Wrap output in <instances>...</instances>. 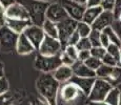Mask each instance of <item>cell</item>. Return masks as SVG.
Listing matches in <instances>:
<instances>
[{
  "label": "cell",
  "instance_id": "29",
  "mask_svg": "<svg viewBox=\"0 0 121 105\" xmlns=\"http://www.w3.org/2000/svg\"><path fill=\"white\" fill-rule=\"evenodd\" d=\"M105 54H106V50L104 47H102V46L92 47V50H91V56L100 60H102V58L105 56Z\"/></svg>",
  "mask_w": 121,
  "mask_h": 105
},
{
  "label": "cell",
  "instance_id": "4",
  "mask_svg": "<svg viewBox=\"0 0 121 105\" xmlns=\"http://www.w3.org/2000/svg\"><path fill=\"white\" fill-rule=\"evenodd\" d=\"M19 35L16 34L6 25L0 27V50L3 53H11L16 50V45Z\"/></svg>",
  "mask_w": 121,
  "mask_h": 105
},
{
  "label": "cell",
  "instance_id": "20",
  "mask_svg": "<svg viewBox=\"0 0 121 105\" xmlns=\"http://www.w3.org/2000/svg\"><path fill=\"white\" fill-rule=\"evenodd\" d=\"M41 27H42L45 36L58 39V26L56 23L52 22L50 20H45V22L43 23V25Z\"/></svg>",
  "mask_w": 121,
  "mask_h": 105
},
{
  "label": "cell",
  "instance_id": "5",
  "mask_svg": "<svg viewBox=\"0 0 121 105\" xmlns=\"http://www.w3.org/2000/svg\"><path fill=\"white\" fill-rule=\"evenodd\" d=\"M78 21L72 19V18H67L62 22L58 23V40L60 41L62 46V50L69 45V40L71 36L76 32V27H77Z\"/></svg>",
  "mask_w": 121,
  "mask_h": 105
},
{
  "label": "cell",
  "instance_id": "12",
  "mask_svg": "<svg viewBox=\"0 0 121 105\" xmlns=\"http://www.w3.org/2000/svg\"><path fill=\"white\" fill-rule=\"evenodd\" d=\"M83 94L80 89L72 82H66L62 85L61 89L59 90L60 98L63 100L65 103H71V102L75 101L78 99L79 96Z\"/></svg>",
  "mask_w": 121,
  "mask_h": 105
},
{
  "label": "cell",
  "instance_id": "42",
  "mask_svg": "<svg viewBox=\"0 0 121 105\" xmlns=\"http://www.w3.org/2000/svg\"><path fill=\"white\" fill-rule=\"evenodd\" d=\"M100 41H101V46H102V47H104L105 50L108 48V46L111 44L110 39H108V36H106L104 33H102V32H101V40H100Z\"/></svg>",
  "mask_w": 121,
  "mask_h": 105
},
{
  "label": "cell",
  "instance_id": "6",
  "mask_svg": "<svg viewBox=\"0 0 121 105\" xmlns=\"http://www.w3.org/2000/svg\"><path fill=\"white\" fill-rule=\"evenodd\" d=\"M113 88L114 86L106 80L96 78L92 90L87 96L88 101H104L106 96Z\"/></svg>",
  "mask_w": 121,
  "mask_h": 105
},
{
  "label": "cell",
  "instance_id": "15",
  "mask_svg": "<svg viewBox=\"0 0 121 105\" xmlns=\"http://www.w3.org/2000/svg\"><path fill=\"white\" fill-rule=\"evenodd\" d=\"M72 71L74 73V76L82 77V78H96V71L87 67L84 62L78 61V60L72 65Z\"/></svg>",
  "mask_w": 121,
  "mask_h": 105
},
{
  "label": "cell",
  "instance_id": "22",
  "mask_svg": "<svg viewBox=\"0 0 121 105\" xmlns=\"http://www.w3.org/2000/svg\"><path fill=\"white\" fill-rule=\"evenodd\" d=\"M120 95H121V92L118 89V87H114L113 89L108 92V95L106 96L104 101L108 105H119Z\"/></svg>",
  "mask_w": 121,
  "mask_h": 105
},
{
  "label": "cell",
  "instance_id": "32",
  "mask_svg": "<svg viewBox=\"0 0 121 105\" xmlns=\"http://www.w3.org/2000/svg\"><path fill=\"white\" fill-rule=\"evenodd\" d=\"M120 50H121V47L118 45H116V44H113L111 43L110 45L108 46V48H106V53L110 54L111 56H113L114 58H116V59H119V55H120Z\"/></svg>",
  "mask_w": 121,
  "mask_h": 105
},
{
  "label": "cell",
  "instance_id": "18",
  "mask_svg": "<svg viewBox=\"0 0 121 105\" xmlns=\"http://www.w3.org/2000/svg\"><path fill=\"white\" fill-rule=\"evenodd\" d=\"M53 76L59 83H66L69 82L72 77L74 76V73L72 71L71 66H66V65H61L53 73Z\"/></svg>",
  "mask_w": 121,
  "mask_h": 105
},
{
  "label": "cell",
  "instance_id": "37",
  "mask_svg": "<svg viewBox=\"0 0 121 105\" xmlns=\"http://www.w3.org/2000/svg\"><path fill=\"white\" fill-rule=\"evenodd\" d=\"M113 14H114V17H115V20H118L121 17V0H116Z\"/></svg>",
  "mask_w": 121,
  "mask_h": 105
},
{
  "label": "cell",
  "instance_id": "9",
  "mask_svg": "<svg viewBox=\"0 0 121 105\" xmlns=\"http://www.w3.org/2000/svg\"><path fill=\"white\" fill-rule=\"evenodd\" d=\"M67 18H69V15L66 14L65 10L62 8V5L59 2L56 1L53 3H50L48 11H46V20H50L58 24V23L67 19Z\"/></svg>",
  "mask_w": 121,
  "mask_h": 105
},
{
  "label": "cell",
  "instance_id": "24",
  "mask_svg": "<svg viewBox=\"0 0 121 105\" xmlns=\"http://www.w3.org/2000/svg\"><path fill=\"white\" fill-rule=\"evenodd\" d=\"M113 68L114 67H111V66H108V65L102 64L101 66H100L99 68L96 71V78L108 80V79L111 77L112 71H113Z\"/></svg>",
  "mask_w": 121,
  "mask_h": 105
},
{
  "label": "cell",
  "instance_id": "40",
  "mask_svg": "<svg viewBox=\"0 0 121 105\" xmlns=\"http://www.w3.org/2000/svg\"><path fill=\"white\" fill-rule=\"evenodd\" d=\"M5 21H6L5 8L2 6L1 3H0V27H1V26H4V25H5Z\"/></svg>",
  "mask_w": 121,
  "mask_h": 105
},
{
  "label": "cell",
  "instance_id": "35",
  "mask_svg": "<svg viewBox=\"0 0 121 105\" xmlns=\"http://www.w3.org/2000/svg\"><path fill=\"white\" fill-rule=\"evenodd\" d=\"M115 3H116V0H102L100 6L102 8V10L103 11L113 12L114 6H115Z\"/></svg>",
  "mask_w": 121,
  "mask_h": 105
},
{
  "label": "cell",
  "instance_id": "17",
  "mask_svg": "<svg viewBox=\"0 0 121 105\" xmlns=\"http://www.w3.org/2000/svg\"><path fill=\"white\" fill-rule=\"evenodd\" d=\"M35 47L33 46V44L31 43V41L26 38L24 34L19 35V38L17 41V45H16V52L19 55H29L34 52Z\"/></svg>",
  "mask_w": 121,
  "mask_h": 105
},
{
  "label": "cell",
  "instance_id": "30",
  "mask_svg": "<svg viewBox=\"0 0 121 105\" xmlns=\"http://www.w3.org/2000/svg\"><path fill=\"white\" fill-rule=\"evenodd\" d=\"M102 64L104 65H108V66H111V67H116L118 66V60L116 58H114L113 56H111L110 54L106 53L105 56L102 58Z\"/></svg>",
  "mask_w": 121,
  "mask_h": 105
},
{
  "label": "cell",
  "instance_id": "31",
  "mask_svg": "<svg viewBox=\"0 0 121 105\" xmlns=\"http://www.w3.org/2000/svg\"><path fill=\"white\" fill-rule=\"evenodd\" d=\"M63 52L66 54L69 57H71L74 61H77L78 60V50L76 48V46L74 45H67L65 48L63 50Z\"/></svg>",
  "mask_w": 121,
  "mask_h": 105
},
{
  "label": "cell",
  "instance_id": "26",
  "mask_svg": "<svg viewBox=\"0 0 121 105\" xmlns=\"http://www.w3.org/2000/svg\"><path fill=\"white\" fill-rule=\"evenodd\" d=\"M88 39H90L91 43H92L93 47H96V46H101V32L95 31L93 29L92 33L88 36Z\"/></svg>",
  "mask_w": 121,
  "mask_h": 105
},
{
  "label": "cell",
  "instance_id": "16",
  "mask_svg": "<svg viewBox=\"0 0 121 105\" xmlns=\"http://www.w3.org/2000/svg\"><path fill=\"white\" fill-rule=\"evenodd\" d=\"M5 25L16 34L21 35L29 26L32 25L31 20H19V19H8L6 18Z\"/></svg>",
  "mask_w": 121,
  "mask_h": 105
},
{
  "label": "cell",
  "instance_id": "14",
  "mask_svg": "<svg viewBox=\"0 0 121 105\" xmlns=\"http://www.w3.org/2000/svg\"><path fill=\"white\" fill-rule=\"evenodd\" d=\"M96 78H82V77L73 76L69 82L74 83L76 86L83 92V95L88 96L93 88V85L95 83Z\"/></svg>",
  "mask_w": 121,
  "mask_h": 105
},
{
  "label": "cell",
  "instance_id": "46",
  "mask_svg": "<svg viewBox=\"0 0 121 105\" xmlns=\"http://www.w3.org/2000/svg\"><path fill=\"white\" fill-rule=\"evenodd\" d=\"M87 105H108L105 101H88Z\"/></svg>",
  "mask_w": 121,
  "mask_h": 105
},
{
  "label": "cell",
  "instance_id": "1",
  "mask_svg": "<svg viewBox=\"0 0 121 105\" xmlns=\"http://www.w3.org/2000/svg\"><path fill=\"white\" fill-rule=\"evenodd\" d=\"M36 87L39 95L48 105H58L60 83L54 78L53 74H41L36 80Z\"/></svg>",
  "mask_w": 121,
  "mask_h": 105
},
{
  "label": "cell",
  "instance_id": "13",
  "mask_svg": "<svg viewBox=\"0 0 121 105\" xmlns=\"http://www.w3.org/2000/svg\"><path fill=\"white\" fill-rule=\"evenodd\" d=\"M115 21V17H114L113 12L110 11H103L100 16L96 19L94 23L92 24V29L95 31L102 32L106 29V27L112 26V24Z\"/></svg>",
  "mask_w": 121,
  "mask_h": 105
},
{
  "label": "cell",
  "instance_id": "25",
  "mask_svg": "<svg viewBox=\"0 0 121 105\" xmlns=\"http://www.w3.org/2000/svg\"><path fill=\"white\" fill-rule=\"evenodd\" d=\"M102 33H104V34L108 36V38L110 39L111 43L116 44V45H118V46H120V47H121V41H120L119 37L117 36V34L115 33V31L113 29V27H112V26L106 27L104 31H102Z\"/></svg>",
  "mask_w": 121,
  "mask_h": 105
},
{
  "label": "cell",
  "instance_id": "2",
  "mask_svg": "<svg viewBox=\"0 0 121 105\" xmlns=\"http://www.w3.org/2000/svg\"><path fill=\"white\" fill-rule=\"evenodd\" d=\"M21 3L25 6L30 14V20L32 24L42 26L46 20V11L50 3L38 0H21Z\"/></svg>",
  "mask_w": 121,
  "mask_h": 105
},
{
  "label": "cell",
  "instance_id": "11",
  "mask_svg": "<svg viewBox=\"0 0 121 105\" xmlns=\"http://www.w3.org/2000/svg\"><path fill=\"white\" fill-rule=\"evenodd\" d=\"M5 17L8 19L30 20V14L21 2H15L5 8Z\"/></svg>",
  "mask_w": 121,
  "mask_h": 105
},
{
  "label": "cell",
  "instance_id": "38",
  "mask_svg": "<svg viewBox=\"0 0 121 105\" xmlns=\"http://www.w3.org/2000/svg\"><path fill=\"white\" fill-rule=\"evenodd\" d=\"M91 57V50H80L78 53V61L84 62Z\"/></svg>",
  "mask_w": 121,
  "mask_h": 105
},
{
  "label": "cell",
  "instance_id": "19",
  "mask_svg": "<svg viewBox=\"0 0 121 105\" xmlns=\"http://www.w3.org/2000/svg\"><path fill=\"white\" fill-rule=\"evenodd\" d=\"M103 12L101 6H92V8H86L85 12L83 14L82 20L83 22L87 23V24L92 25L93 23L96 21V19L100 16V14Z\"/></svg>",
  "mask_w": 121,
  "mask_h": 105
},
{
  "label": "cell",
  "instance_id": "33",
  "mask_svg": "<svg viewBox=\"0 0 121 105\" xmlns=\"http://www.w3.org/2000/svg\"><path fill=\"white\" fill-rule=\"evenodd\" d=\"M14 96L11 92L0 96V105H13Z\"/></svg>",
  "mask_w": 121,
  "mask_h": 105
},
{
  "label": "cell",
  "instance_id": "7",
  "mask_svg": "<svg viewBox=\"0 0 121 105\" xmlns=\"http://www.w3.org/2000/svg\"><path fill=\"white\" fill-rule=\"evenodd\" d=\"M62 8L65 10L66 14L69 15V18L76 20V21H81L83 17V14L85 12L86 5L80 2L74 1V0H57Z\"/></svg>",
  "mask_w": 121,
  "mask_h": 105
},
{
  "label": "cell",
  "instance_id": "39",
  "mask_svg": "<svg viewBox=\"0 0 121 105\" xmlns=\"http://www.w3.org/2000/svg\"><path fill=\"white\" fill-rule=\"evenodd\" d=\"M112 27L115 31V33L117 34V36L119 37L120 41H121V21L120 20H115L114 23L112 24Z\"/></svg>",
  "mask_w": 121,
  "mask_h": 105
},
{
  "label": "cell",
  "instance_id": "48",
  "mask_svg": "<svg viewBox=\"0 0 121 105\" xmlns=\"http://www.w3.org/2000/svg\"><path fill=\"white\" fill-rule=\"evenodd\" d=\"M38 1H43V2H48V3H53V2H56L57 0H38Z\"/></svg>",
  "mask_w": 121,
  "mask_h": 105
},
{
  "label": "cell",
  "instance_id": "36",
  "mask_svg": "<svg viewBox=\"0 0 121 105\" xmlns=\"http://www.w3.org/2000/svg\"><path fill=\"white\" fill-rule=\"evenodd\" d=\"M60 59H61L62 65H66V66H71V67H72V65L76 62V61H74L71 57H69L63 50H62V53L60 54Z\"/></svg>",
  "mask_w": 121,
  "mask_h": 105
},
{
  "label": "cell",
  "instance_id": "21",
  "mask_svg": "<svg viewBox=\"0 0 121 105\" xmlns=\"http://www.w3.org/2000/svg\"><path fill=\"white\" fill-rule=\"evenodd\" d=\"M92 31H93L92 25L87 24V23L83 22V21H78L76 32L78 33L81 38H88V36L92 33Z\"/></svg>",
  "mask_w": 121,
  "mask_h": 105
},
{
  "label": "cell",
  "instance_id": "50",
  "mask_svg": "<svg viewBox=\"0 0 121 105\" xmlns=\"http://www.w3.org/2000/svg\"><path fill=\"white\" fill-rule=\"evenodd\" d=\"M74 1H77V2H80V3L85 4V2H86V0H74Z\"/></svg>",
  "mask_w": 121,
  "mask_h": 105
},
{
  "label": "cell",
  "instance_id": "51",
  "mask_svg": "<svg viewBox=\"0 0 121 105\" xmlns=\"http://www.w3.org/2000/svg\"><path fill=\"white\" fill-rule=\"evenodd\" d=\"M117 87H118V89H119V90H120V92H121V83H120V84H119V85H118V86H117Z\"/></svg>",
  "mask_w": 121,
  "mask_h": 105
},
{
  "label": "cell",
  "instance_id": "49",
  "mask_svg": "<svg viewBox=\"0 0 121 105\" xmlns=\"http://www.w3.org/2000/svg\"><path fill=\"white\" fill-rule=\"evenodd\" d=\"M118 66L121 67V50H120V55H119V59H118Z\"/></svg>",
  "mask_w": 121,
  "mask_h": 105
},
{
  "label": "cell",
  "instance_id": "27",
  "mask_svg": "<svg viewBox=\"0 0 121 105\" xmlns=\"http://www.w3.org/2000/svg\"><path fill=\"white\" fill-rule=\"evenodd\" d=\"M84 64L86 65L87 67H90L92 71H96L97 69H98L99 67L102 65V61L100 59H97V58H94V57L91 56L86 61H84Z\"/></svg>",
  "mask_w": 121,
  "mask_h": 105
},
{
  "label": "cell",
  "instance_id": "41",
  "mask_svg": "<svg viewBox=\"0 0 121 105\" xmlns=\"http://www.w3.org/2000/svg\"><path fill=\"white\" fill-rule=\"evenodd\" d=\"M80 39H81V37L79 36V34H78L77 32H75V33H74V34L71 36V38H69V45H74V46H75L76 44L78 43V41L80 40Z\"/></svg>",
  "mask_w": 121,
  "mask_h": 105
},
{
  "label": "cell",
  "instance_id": "52",
  "mask_svg": "<svg viewBox=\"0 0 121 105\" xmlns=\"http://www.w3.org/2000/svg\"><path fill=\"white\" fill-rule=\"evenodd\" d=\"M119 105H121V95H120V100H119Z\"/></svg>",
  "mask_w": 121,
  "mask_h": 105
},
{
  "label": "cell",
  "instance_id": "47",
  "mask_svg": "<svg viewBox=\"0 0 121 105\" xmlns=\"http://www.w3.org/2000/svg\"><path fill=\"white\" fill-rule=\"evenodd\" d=\"M4 77V65L2 62H0V78Z\"/></svg>",
  "mask_w": 121,
  "mask_h": 105
},
{
  "label": "cell",
  "instance_id": "44",
  "mask_svg": "<svg viewBox=\"0 0 121 105\" xmlns=\"http://www.w3.org/2000/svg\"><path fill=\"white\" fill-rule=\"evenodd\" d=\"M15 2H17V0H0V3L2 4V6H3L4 8H9V6L14 4Z\"/></svg>",
  "mask_w": 121,
  "mask_h": 105
},
{
  "label": "cell",
  "instance_id": "10",
  "mask_svg": "<svg viewBox=\"0 0 121 105\" xmlns=\"http://www.w3.org/2000/svg\"><path fill=\"white\" fill-rule=\"evenodd\" d=\"M23 34L26 36V38L31 41V43L33 44L35 50H38L40 47L41 43L43 42L44 38H45V34H44L43 29L41 26H37V25L32 24L31 26H29L24 31Z\"/></svg>",
  "mask_w": 121,
  "mask_h": 105
},
{
  "label": "cell",
  "instance_id": "43",
  "mask_svg": "<svg viewBox=\"0 0 121 105\" xmlns=\"http://www.w3.org/2000/svg\"><path fill=\"white\" fill-rule=\"evenodd\" d=\"M102 0H86L85 5L86 8H92V6H100Z\"/></svg>",
  "mask_w": 121,
  "mask_h": 105
},
{
  "label": "cell",
  "instance_id": "8",
  "mask_svg": "<svg viewBox=\"0 0 121 105\" xmlns=\"http://www.w3.org/2000/svg\"><path fill=\"white\" fill-rule=\"evenodd\" d=\"M38 53L43 56H58L62 53L61 43L58 39L45 36L38 50Z\"/></svg>",
  "mask_w": 121,
  "mask_h": 105
},
{
  "label": "cell",
  "instance_id": "34",
  "mask_svg": "<svg viewBox=\"0 0 121 105\" xmlns=\"http://www.w3.org/2000/svg\"><path fill=\"white\" fill-rule=\"evenodd\" d=\"M9 89H10V84H9L8 79H6L5 77L0 78V96L10 92Z\"/></svg>",
  "mask_w": 121,
  "mask_h": 105
},
{
  "label": "cell",
  "instance_id": "45",
  "mask_svg": "<svg viewBox=\"0 0 121 105\" xmlns=\"http://www.w3.org/2000/svg\"><path fill=\"white\" fill-rule=\"evenodd\" d=\"M32 105H48V104L46 103L43 99H39V98H37V99L33 102V104Z\"/></svg>",
  "mask_w": 121,
  "mask_h": 105
},
{
  "label": "cell",
  "instance_id": "23",
  "mask_svg": "<svg viewBox=\"0 0 121 105\" xmlns=\"http://www.w3.org/2000/svg\"><path fill=\"white\" fill-rule=\"evenodd\" d=\"M108 82H110L114 87H117L118 85L121 83V67L120 66H116L113 68L111 77L108 79Z\"/></svg>",
  "mask_w": 121,
  "mask_h": 105
},
{
  "label": "cell",
  "instance_id": "3",
  "mask_svg": "<svg viewBox=\"0 0 121 105\" xmlns=\"http://www.w3.org/2000/svg\"><path fill=\"white\" fill-rule=\"evenodd\" d=\"M62 65L60 55L43 56L38 54L35 59V67L42 74H53L59 66Z\"/></svg>",
  "mask_w": 121,
  "mask_h": 105
},
{
  "label": "cell",
  "instance_id": "28",
  "mask_svg": "<svg viewBox=\"0 0 121 105\" xmlns=\"http://www.w3.org/2000/svg\"><path fill=\"white\" fill-rule=\"evenodd\" d=\"M75 46L78 50V52H80V50H91L93 47L88 38H81Z\"/></svg>",
  "mask_w": 121,
  "mask_h": 105
}]
</instances>
